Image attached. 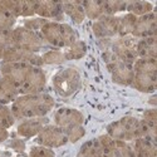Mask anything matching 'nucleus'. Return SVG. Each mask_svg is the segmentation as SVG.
I'll return each instance as SVG.
<instances>
[{
  "instance_id": "obj_29",
  "label": "nucleus",
  "mask_w": 157,
  "mask_h": 157,
  "mask_svg": "<svg viewBox=\"0 0 157 157\" xmlns=\"http://www.w3.org/2000/svg\"><path fill=\"white\" fill-rule=\"evenodd\" d=\"M40 57H42L43 64H49V65H52V64H62L64 62H67V60H65L63 50H60V49H49V50H45Z\"/></svg>"
},
{
  "instance_id": "obj_11",
  "label": "nucleus",
  "mask_w": 157,
  "mask_h": 157,
  "mask_svg": "<svg viewBox=\"0 0 157 157\" xmlns=\"http://www.w3.org/2000/svg\"><path fill=\"white\" fill-rule=\"evenodd\" d=\"M35 141L39 146L48 148H58L68 143L67 135L64 131L56 124H47L35 137Z\"/></svg>"
},
{
  "instance_id": "obj_24",
  "label": "nucleus",
  "mask_w": 157,
  "mask_h": 157,
  "mask_svg": "<svg viewBox=\"0 0 157 157\" xmlns=\"http://www.w3.org/2000/svg\"><path fill=\"white\" fill-rule=\"evenodd\" d=\"M75 157H104L98 138L89 140L86 143H83Z\"/></svg>"
},
{
  "instance_id": "obj_19",
  "label": "nucleus",
  "mask_w": 157,
  "mask_h": 157,
  "mask_svg": "<svg viewBox=\"0 0 157 157\" xmlns=\"http://www.w3.org/2000/svg\"><path fill=\"white\" fill-rule=\"evenodd\" d=\"M135 157H157L156 140L151 137H141L133 141Z\"/></svg>"
},
{
  "instance_id": "obj_15",
  "label": "nucleus",
  "mask_w": 157,
  "mask_h": 157,
  "mask_svg": "<svg viewBox=\"0 0 157 157\" xmlns=\"http://www.w3.org/2000/svg\"><path fill=\"white\" fill-rule=\"evenodd\" d=\"M156 33H157V17L156 13L152 11L136 19L135 28L131 35L135 36L136 39H143V38L156 36Z\"/></svg>"
},
{
  "instance_id": "obj_20",
  "label": "nucleus",
  "mask_w": 157,
  "mask_h": 157,
  "mask_svg": "<svg viewBox=\"0 0 157 157\" xmlns=\"http://www.w3.org/2000/svg\"><path fill=\"white\" fill-rule=\"evenodd\" d=\"M19 96L20 94L14 83L6 77L0 75V104L4 106H8L9 103L11 104Z\"/></svg>"
},
{
  "instance_id": "obj_13",
  "label": "nucleus",
  "mask_w": 157,
  "mask_h": 157,
  "mask_svg": "<svg viewBox=\"0 0 157 157\" xmlns=\"http://www.w3.org/2000/svg\"><path fill=\"white\" fill-rule=\"evenodd\" d=\"M2 62L4 63H20V64H30L35 67H42L43 62L40 54L32 53L28 50H23L15 47H10L3 50Z\"/></svg>"
},
{
  "instance_id": "obj_8",
  "label": "nucleus",
  "mask_w": 157,
  "mask_h": 157,
  "mask_svg": "<svg viewBox=\"0 0 157 157\" xmlns=\"http://www.w3.org/2000/svg\"><path fill=\"white\" fill-rule=\"evenodd\" d=\"M52 84L58 96L64 98L71 97L75 94L82 86L81 74L72 67L60 69L52 78Z\"/></svg>"
},
{
  "instance_id": "obj_17",
  "label": "nucleus",
  "mask_w": 157,
  "mask_h": 157,
  "mask_svg": "<svg viewBox=\"0 0 157 157\" xmlns=\"http://www.w3.org/2000/svg\"><path fill=\"white\" fill-rule=\"evenodd\" d=\"M49 124L48 117H34V118H27L19 122L17 127V133L23 138L36 137L38 133Z\"/></svg>"
},
{
  "instance_id": "obj_21",
  "label": "nucleus",
  "mask_w": 157,
  "mask_h": 157,
  "mask_svg": "<svg viewBox=\"0 0 157 157\" xmlns=\"http://www.w3.org/2000/svg\"><path fill=\"white\" fill-rule=\"evenodd\" d=\"M137 56L145 59H157V39L156 36L138 39Z\"/></svg>"
},
{
  "instance_id": "obj_33",
  "label": "nucleus",
  "mask_w": 157,
  "mask_h": 157,
  "mask_svg": "<svg viewBox=\"0 0 157 157\" xmlns=\"http://www.w3.org/2000/svg\"><path fill=\"white\" fill-rule=\"evenodd\" d=\"M49 20L47 19H43V18H27L24 20V24H23V27L25 29H28V30H32V32H36L39 33L40 32V29L44 27V24H47Z\"/></svg>"
},
{
  "instance_id": "obj_32",
  "label": "nucleus",
  "mask_w": 157,
  "mask_h": 157,
  "mask_svg": "<svg viewBox=\"0 0 157 157\" xmlns=\"http://www.w3.org/2000/svg\"><path fill=\"white\" fill-rule=\"evenodd\" d=\"M15 23H17V19L8 10H5L3 6H0V30L13 29Z\"/></svg>"
},
{
  "instance_id": "obj_18",
  "label": "nucleus",
  "mask_w": 157,
  "mask_h": 157,
  "mask_svg": "<svg viewBox=\"0 0 157 157\" xmlns=\"http://www.w3.org/2000/svg\"><path fill=\"white\" fill-rule=\"evenodd\" d=\"M35 15L49 21L63 19V6L60 2H35Z\"/></svg>"
},
{
  "instance_id": "obj_31",
  "label": "nucleus",
  "mask_w": 157,
  "mask_h": 157,
  "mask_svg": "<svg viewBox=\"0 0 157 157\" xmlns=\"http://www.w3.org/2000/svg\"><path fill=\"white\" fill-rule=\"evenodd\" d=\"M14 123H15V118L10 111V107L0 104V127L8 129Z\"/></svg>"
},
{
  "instance_id": "obj_37",
  "label": "nucleus",
  "mask_w": 157,
  "mask_h": 157,
  "mask_svg": "<svg viewBox=\"0 0 157 157\" xmlns=\"http://www.w3.org/2000/svg\"><path fill=\"white\" fill-rule=\"evenodd\" d=\"M8 138H9V132H8V129L0 127V143L4 142V141H6Z\"/></svg>"
},
{
  "instance_id": "obj_12",
  "label": "nucleus",
  "mask_w": 157,
  "mask_h": 157,
  "mask_svg": "<svg viewBox=\"0 0 157 157\" xmlns=\"http://www.w3.org/2000/svg\"><path fill=\"white\" fill-rule=\"evenodd\" d=\"M97 138L101 142L104 157H135L133 148L128 142L113 140L108 135H102Z\"/></svg>"
},
{
  "instance_id": "obj_35",
  "label": "nucleus",
  "mask_w": 157,
  "mask_h": 157,
  "mask_svg": "<svg viewBox=\"0 0 157 157\" xmlns=\"http://www.w3.org/2000/svg\"><path fill=\"white\" fill-rule=\"evenodd\" d=\"M11 47V29L0 30V49H6Z\"/></svg>"
},
{
  "instance_id": "obj_23",
  "label": "nucleus",
  "mask_w": 157,
  "mask_h": 157,
  "mask_svg": "<svg viewBox=\"0 0 157 157\" xmlns=\"http://www.w3.org/2000/svg\"><path fill=\"white\" fill-rule=\"evenodd\" d=\"M82 5L86 13V18H89L90 20L96 21L97 19L106 15L103 0H87V2H82Z\"/></svg>"
},
{
  "instance_id": "obj_34",
  "label": "nucleus",
  "mask_w": 157,
  "mask_h": 157,
  "mask_svg": "<svg viewBox=\"0 0 157 157\" xmlns=\"http://www.w3.org/2000/svg\"><path fill=\"white\" fill-rule=\"evenodd\" d=\"M29 157H56V153L52 148L44 146H33L29 151Z\"/></svg>"
},
{
  "instance_id": "obj_10",
  "label": "nucleus",
  "mask_w": 157,
  "mask_h": 157,
  "mask_svg": "<svg viewBox=\"0 0 157 157\" xmlns=\"http://www.w3.org/2000/svg\"><path fill=\"white\" fill-rule=\"evenodd\" d=\"M11 47L39 54L45 48V42L40 34L25 29L24 27H17L11 29Z\"/></svg>"
},
{
  "instance_id": "obj_25",
  "label": "nucleus",
  "mask_w": 157,
  "mask_h": 157,
  "mask_svg": "<svg viewBox=\"0 0 157 157\" xmlns=\"http://www.w3.org/2000/svg\"><path fill=\"white\" fill-rule=\"evenodd\" d=\"M65 60H77L81 59L87 54V44L83 40H78L73 43L71 47L63 49Z\"/></svg>"
},
{
  "instance_id": "obj_16",
  "label": "nucleus",
  "mask_w": 157,
  "mask_h": 157,
  "mask_svg": "<svg viewBox=\"0 0 157 157\" xmlns=\"http://www.w3.org/2000/svg\"><path fill=\"white\" fill-rule=\"evenodd\" d=\"M0 6L8 10L15 19L21 18H33L35 15V2H18V0H0Z\"/></svg>"
},
{
  "instance_id": "obj_7",
  "label": "nucleus",
  "mask_w": 157,
  "mask_h": 157,
  "mask_svg": "<svg viewBox=\"0 0 157 157\" xmlns=\"http://www.w3.org/2000/svg\"><path fill=\"white\" fill-rule=\"evenodd\" d=\"M137 42L132 35L128 36H116L112 39H98V45L101 50H109L118 59L133 64L137 59Z\"/></svg>"
},
{
  "instance_id": "obj_2",
  "label": "nucleus",
  "mask_w": 157,
  "mask_h": 157,
  "mask_svg": "<svg viewBox=\"0 0 157 157\" xmlns=\"http://www.w3.org/2000/svg\"><path fill=\"white\" fill-rule=\"evenodd\" d=\"M54 98L48 93L21 94L11 103L10 111L15 121H23L34 117H45L54 108Z\"/></svg>"
},
{
  "instance_id": "obj_26",
  "label": "nucleus",
  "mask_w": 157,
  "mask_h": 157,
  "mask_svg": "<svg viewBox=\"0 0 157 157\" xmlns=\"http://www.w3.org/2000/svg\"><path fill=\"white\" fill-rule=\"evenodd\" d=\"M126 11L138 18V17L148 14V13H152L153 4L150 2H143V0H140V2H127Z\"/></svg>"
},
{
  "instance_id": "obj_9",
  "label": "nucleus",
  "mask_w": 157,
  "mask_h": 157,
  "mask_svg": "<svg viewBox=\"0 0 157 157\" xmlns=\"http://www.w3.org/2000/svg\"><path fill=\"white\" fill-rule=\"evenodd\" d=\"M102 58L111 73L112 81L121 86H131L133 78V64L126 63L113 56L109 50H102Z\"/></svg>"
},
{
  "instance_id": "obj_36",
  "label": "nucleus",
  "mask_w": 157,
  "mask_h": 157,
  "mask_svg": "<svg viewBox=\"0 0 157 157\" xmlns=\"http://www.w3.org/2000/svg\"><path fill=\"white\" fill-rule=\"evenodd\" d=\"M9 147H11L14 151L17 152H24L25 150V142L23 140H19V138H15V140H11L10 143H9Z\"/></svg>"
},
{
  "instance_id": "obj_6",
  "label": "nucleus",
  "mask_w": 157,
  "mask_h": 157,
  "mask_svg": "<svg viewBox=\"0 0 157 157\" xmlns=\"http://www.w3.org/2000/svg\"><path fill=\"white\" fill-rule=\"evenodd\" d=\"M131 86L142 93H155L157 88V59L138 58L133 63Z\"/></svg>"
},
{
  "instance_id": "obj_1",
  "label": "nucleus",
  "mask_w": 157,
  "mask_h": 157,
  "mask_svg": "<svg viewBox=\"0 0 157 157\" xmlns=\"http://www.w3.org/2000/svg\"><path fill=\"white\" fill-rule=\"evenodd\" d=\"M0 75L14 83L20 96L42 93L47 87V75L42 67L0 62Z\"/></svg>"
},
{
  "instance_id": "obj_30",
  "label": "nucleus",
  "mask_w": 157,
  "mask_h": 157,
  "mask_svg": "<svg viewBox=\"0 0 157 157\" xmlns=\"http://www.w3.org/2000/svg\"><path fill=\"white\" fill-rule=\"evenodd\" d=\"M104 11L106 15H117L118 13L126 11L127 2H120V0H103Z\"/></svg>"
},
{
  "instance_id": "obj_22",
  "label": "nucleus",
  "mask_w": 157,
  "mask_h": 157,
  "mask_svg": "<svg viewBox=\"0 0 157 157\" xmlns=\"http://www.w3.org/2000/svg\"><path fill=\"white\" fill-rule=\"evenodd\" d=\"M62 6H63V14H67L75 24H81L86 19V13L81 0L63 2Z\"/></svg>"
},
{
  "instance_id": "obj_27",
  "label": "nucleus",
  "mask_w": 157,
  "mask_h": 157,
  "mask_svg": "<svg viewBox=\"0 0 157 157\" xmlns=\"http://www.w3.org/2000/svg\"><path fill=\"white\" fill-rule=\"evenodd\" d=\"M137 17L126 13V14L118 17V35L117 36H128L132 34Z\"/></svg>"
},
{
  "instance_id": "obj_14",
  "label": "nucleus",
  "mask_w": 157,
  "mask_h": 157,
  "mask_svg": "<svg viewBox=\"0 0 157 157\" xmlns=\"http://www.w3.org/2000/svg\"><path fill=\"white\" fill-rule=\"evenodd\" d=\"M93 34L97 39H112L118 35V17L103 15L92 25Z\"/></svg>"
},
{
  "instance_id": "obj_28",
  "label": "nucleus",
  "mask_w": 157,
  "mask_h": 157,
  "mask_svg": "<svg viewBox=\"0 0 157 157\" xmlns=\"http://www.w3.org/2000/svg\"><path fill=\"white\" fill-rule=\"evenodd\" d=\"M142 121L148 129L150 137L156 140V132H157V112H156V108H150V109H146L143 112Z\"/></svg>"
},
{
  "instance_id": "obj_4",
  "label": "nucleus",
  "mask_w": 157,
  "mask_h": 157,
  "mask_svg": "<svg viewBox=\"0 0 157 157\" xmlns=\"http://www.w3.org/2000/svg\"><path fill=\"white\" fill-rule=\"evenodd\" d=\"M45 44L54 49H65L78 40V33L69 24L62 21H48L39 32Z\"/></svg>"
},
{
  "instance_id": "obj_5",
  "label": "nucleus",
  "mask_w": 157,
  "mask_h": 157,
  "mask_svg": "<svg viewBox=\"0 0 157 157\" xmlns=\"http://www.w3.org/2000/svg\"><path fill=\"white\" fill-rule=\"evenodd\" d=\"M54 124L60 127L64 133L67 135L68 142L74 143L79 141L86 135V129L83 127L84 123V116L82 112L74 108L63 107L56 111L54 113Z\"/></svg>"
},
{
  "instance_id": "obj_3",
  "label": "nucleus",
  "mask_w": 157,
  "mask_h": 157,
  "mask_svg": "<svg viewBox=\"0 0 157 157\" xmlns=\"http://www.w3.org/2000/svg\"><path fill=\"white\" fill-rule=\"evenodd\" d=\"M107 133L113 140L123 142H133L141 137H150V132L142 120L127 116L107 126Z\"/></svg>"
},
{
  "instance_id": "obj_38",
  "label": "nucleus",
  "mask_w": 157,
  "mask_h": 157,
  "mask_svg": "<svg viewBox=\"0 0 157 157\" xmlns=\"http://www.w3.org/2000/svg\"><path fill=\"white\" fill-rule=\"evenodd\" d=\"M2 57H3V49H0V62H2Z\"/></svg>"
}]
</instances>
